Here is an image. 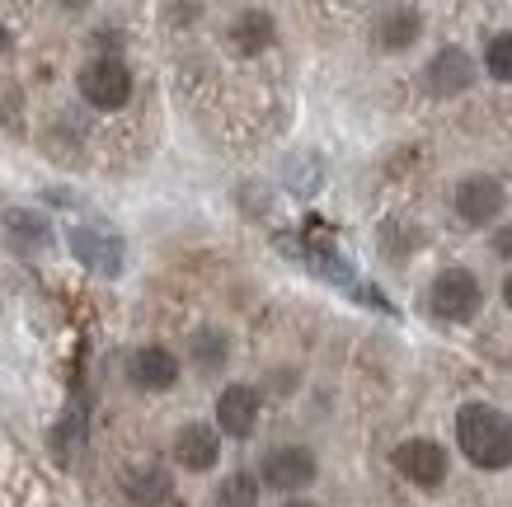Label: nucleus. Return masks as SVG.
Segmentation results:
<instances>
[{"mask_svg":"<svg viewBox=\"0 0 512 507\" xmlns=\"http://www.w3.org/2000/svg\"><path fill=\"white\" fill-rule=\"evenodd\" d=\"M456 437L470 465L480 470H508L512 465V418L489 404H466L456 414Z\"/></svg>","mask_w":512,"mask_h":507,"instance_id":"1","label":"nucleus"},{"mask_svg":"<svg viewBox=\"0 0 512 507\" xmlns=\"http://www.w3.org/2000/svg\"><path fill=\"white\" fill-rule=\"evenodd\" d=\"M480 306H484V292H480V282H475V273H466V268H447L433 282V292H428V310L447 324L475 320Z\"/></svg>","mask_w":512,"mask_h":507,"instance_id":"2","label":"nucleus"},{"mask_svg":"<svg viewBox=\"0 0 512 507\" xmlns=\"http://www.w3.org/2000/svg\"><path fill=\"white\" fill-rule=\"evenodd\" d=\"M80 94L90 99L94 108H123L132 99V71L118 57H94L85 71H80Z\"/></svg>","mask_w":512,"mask_h":507,"instance_id":"3","label":"nucleus"},{"mask_svg":"<svg viewBox=\"0 0 512 507\" xmlns=\"http://www.w3.org/2000/svg\"><path fill=\"white\" fill-rule=\"evenodd\" d=\"M71 254L104 277L123 273V240L109 226H71Z\"/></svg>","mask_w":512,"mask_h":507,"instance_id":"4","label":"nucleus"},{"mask_svg":"<svg viewBox=\"0 0 512 507\" xmlns=\"http://www.w3.org/2000/svg\"><path fill=\"white\" fill-rule=\"evenodd\" d=\"M259 479L278 493H301L315 479V456L306 451V446H278V451H268L264 456Z\"/></svg>","mask_w":512,"mask_h":507,"instance_id":"5","label":"nucleus"},{"mask_svg":"<svg viewBox=\"0 0 512 507\" xmlns=\"http://www.w3.org/2000/svg\"><path fill=\"white\" fill-rule=\"evenodd\" d=\"M395 470H400L409 484H419V489H442V479H447V451L428 437H414V442L395 446Z\"/></svg>","mask_w":512,"mask_h":507,"instance_id":"6","label":"nucleus"},{"mask_svg":"<svg viewBox=\"0 0 512 507\" xmlns=\"http://www.w3.org/2000/svg\"><path fill=\"white\" fill-rule=\"evenodd\" d=\"M503 202H508V193H503V184L489 179V174H470V179H461V188H456V212H461L466 226H489V221L503 212Z\"/></svg>","mask_w":512,"mask_h":507,"instance_id":"7","label":"nucleus"},{"mask_svg":"<svg viewBox=\"0 0 512 507\" xmlns=\"http://www.w3.org/2000/svg\"><path fill=\"white\" fill-rule=\"evenodd\" d=\"M123 493L132 498V503H141V507H160V503H170L174 479L165 475V465L141 461V465H127L123 470Z\"/></svg>","mask_w":512,"mask_h":507,"instance_id":"8","label":"nucleus"},{"mask_svg":"<svg viewBox=\"0 0 512 507\" xmlns=\"http://www.w3.org/2000/svg\"><path fill=\"white\" fill-rule=\"evenodd\" d=\"M127 376L141 390H170L179 381V362H174L170 348H137L132 362H127Z\"/></svg>","mask_w":512,"mask_h":507,"instance_id":"9","label":"nucleus"},{"mask_svg":"<svg viewBox=\"0 0 512 507\" xmlns=\"http://www.w3.org/2000/svg\"><path fill=\"white\" fill-rule=\"evenodd\" d=\"M217 423H221V432H231V437H249L254 423H259V395H254L249 385H231V390H221Z\"/></svg>","mask_w":512,"mask_h":507,"instance_id":"10","label":"nucleus"},{"mask_svg":"<svg viewBox=\"0 0 512 507\" xmlns=\"http://www.w3.org/2000/svg\"><path fill=\"white\" fill-rule=\"evenodd\" d=\"M221 456V437L207 423H188L179 437H174V461L184 470H212Z\"/></svg>","mask_w":512,"mask_h":507,"instance_id":"11","label":"nucleus"},{"mask_svg":"<svg viewBox=\"0 0 512 507\" xmlns=\"http://www.w3.org/2000/svg\"><path fill=\"white\" fill-rule=\"evenodd\" d=\"M466 85H470V57L461 47H442L433 57V66H428V90L437 99H451V94H461Z\"/></svg>","mask_w":512,"mask_h":507,"instance_id":"12","label":"nucleus"},{"mask_svg":"<svg viewBox=\"0 0 512 507\" xmlns=\"http://www.w3.org/2000/svg\"><path fill=\"white\" fill-rule=\"evenodd\" d=\"M231 43L240 47V52H264V47L273 43V15H264V10H245V15L231 24Z\"/></svg>","mask_w":512,"mask_h":507,"instance_id":"13","label":"nucleus"},{"mask_svg":"<svg viewBox=\"0 0 512 507\" xmlns=\"http://www.w3.org/2000/svg\"><path fill=\"white\" fill-rule=\"evenodd\" d=\"M419 38V15L414 10H386L376 24V43L381 47H409Z\"/></svg>","mask_w":512,"mask_h":507,"instance_id":"14","label":"nucleus"},{"mask_svg":"<svg viewBox=\"0 0 512 507\" xmlns=\"http://www.w3.org/2000/svg\"><path fill=\"white\" fill-rule=\"evenodd\" d=\"M5 231L15 235L19 249H29V254H33L38 245H47V235H52V231H47V216L24 212V207H15V212L5 216Z\"/></svg>","mask_w":512,"mask_h":507,"instance_id":"15","label":"nucleus"},{"mask_svg":"<svg viewBox=\"0 0 512 507\" xmlns=\"http://www.w3.org/2000/svg\"><path fill=\"white\" fill-rule=\"evenodd\" d=\"M259 498V479L254 475H231L221 484V507H254Z\"/></svg>","mask_w":512,"mask_h":507,"instance_id":"16","label":"nucleus"},{"mask_svg":"<svg viewBox=\"0 0 512 507\" xmlns=\"http://www.w3.org/2000/svg\"><path fill=\"white\" fill-rule=\"evenodd\" d=\"M484 71H489L494 80H512V33H503V38L489 43V52H484Z\"/></svg>","mask_w":512,"mask_h":507,"instance_id":"17","label":"nucleus"},{"mask_svg":"<svg viewBox=\"0 0 512 507\" xmlns=\"http://www.w3.org/2000/svg\"><path fill=\"white\" fill-rule=\"evenodd\" d=\"M193 353L202 357V367H221L226 343H221V334H198V338H193Z\"/></svg>","mask_w":512,"mask_h":507,"instance_id":"18","label":"nucleus"},{"mask_svg":"<svg viewBox=\"0 0 512 507\" xmlns=\"http://www.w3.org/2000/svg\"><path fill=\"white\" fill-rule=\"evenodd\" d=\"M494 254H498V259H512V226L494 231Z\"/></svg>","mask_w":512,"mask_h":507,"instance_id":"19","label":"nucleus"},{"mask_svg":"<svg viewBox=\"0 0 512 507\" xmlns=\"http://www.w3.org/2000/svg\"><path fill=\"white\" fill-rule=\"evenodd\" d=\"M5 47H10V33H5V24H0V52H5Z\"/></svg>","mask_w":512,"mask_h":507,"instance_id":"20","label":"nucleus"},{"mask_svg":"<svg viewBox=\"0 0 512 507\" xmlns=\"http://www.w3.org/2000/svg\"><path fill=\"white\" fill-rule=\"evenodd\" d=\"M503 296H508V306H512V277H508V287H503Z\"/></svg>","mask_w":512,"mask_h":507,"instance_id":"21","label":"nucleus"},{"mask_svg":"<svg viewBox=\"0 0 512 507\" xmlns=\"http://www.w3.org/2000/svg\"><path fill=\"white\" fill-rule=\"evenodd\" d=\"M287 507H320V503H301V498H296V503H287Z\"/></svg>","mask_w":512,"mask_h":507,"instance_id":"22","label":"nucleus"}]
</instances>
